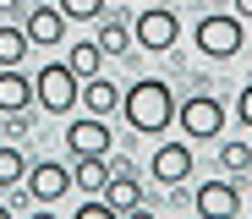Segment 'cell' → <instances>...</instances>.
<instances>
[{
  "label": "cell",
  "instance_id": "1",
  "mask_svg": "<svg viewBox=\"0 0 252 219\" xmlns=\"http://www.w3.org/2000/svg\"><path fill=\"white\" fill-rule=\"evenodd\" d=\"M121 115L132 131H143V137H154V131H170L176 121V94L164 77H137L132 88H121Z\"/></svg>",
  "mask_w": 252,
  "mask_h": 219
},
{
  "label": "cell",
  "instance_id": "2",
  "mask_svg": "<svg viewBox=\"0 0 252 219\" xmlns=\"http://www.w3.org/2000/svg\"><path fill=\"white\" fill-rule=\"evenodd\" d=\"M77 71L66 66V61H44L38 66V77H33V104L44 110V115H71L77 110Z\"/></svg>",
  "mask_w": 252,
  "mask_h": 219
},
{
  "label": "cell",
  "instance_id": "3",
  "mask_svg": "<svg viewBox=\"0 0 252 219\" xmlns=\"http://www.w3.org/2000/svg\"><path fill=\"white\" fill-rule=\"evenodd\" d=\"M192 44L208 55V61H230V55H241V44H247V28H241V17L230 11H208V17H197V28H192Z\"/></svg>",
  "mask_w": 252,
  "mask_h": 219
},
{
  "label": "cell",
  "instance_id": "4",
  "mask_svg": "<svg viewBox=\"0 0 252 219\" xmlns=\"http://www.w3.org/2000/svg\"><path fill=\"white\" fill-rule=\"evenodd\" d=\"M132 44L148 50V55H170L181 44V17L170 6H143L137 11V28H132Z\"/></svg>",
  "mask_w": 252,
  "mask_h": 219
},
{
  "label": "cell",
  "instance_id": "5",
  "mask_svg": "<svg viewBox=\"0 0 252 219\" xmlns=\"http://www.w3.org/2000/svg\"><path fill=\"white\" fill-rule=\"evenodd\" d=\"M176 121L187 131V143H214L220 131H225V104L214 94H192V99L176 104Z\"/></svg>",
  "mask_w": 252,
  "mask_h": 219
},
{
  "label": "cell",
  "instance_id": "6",
  "mask_svg": "<svg viewBox=\"0 0 252 219\" xmlns=\"http://www.w3.org/2000/svg\"><path fill=\"white\" fill-rule=\"evenodd\" d=\"M22 187H28L33 203L50 208V203H61V197L71 192V170H66L61 159H38V164H28V181H22Z\"/></svg>",
  "mask_w": 252,
  "mask_h": 219
},
{
  "label": "cell",
  "instance_id": "7",
  "mask_svg": "<svg viewBox=\"0 0 252 219\" xmlns=\"http://www.w3.org/2000/svg\"><path fill=\"white\" fill-rule=\"evenodd\" d=\"M192 208H197L203 219H236V214H241V192H236L230 175H220V181H203V187H197Z\"/></svg>",
  "mask_w": 252,
  "mask_h": 219
},
{
  "label": "cell",
  "instance_id": "8",
  "mask_svg": "<svg viewBox=\"0 0 252 219\" xmlns=\"http://www.w3.org/2000/svg\"><path fill=\"white\" fill-rule=\"evenodd\" d=\"M66 148H71V159L77 154H110L115 148V131L104 126V115H77L66 126Z\"/></svg>",
  "mask_w": 252,
  "mask_h": 219
},
{
  "label": "cell",
  "instance_id": "9",
  "mask_svg": "<svg viewBox=\"0 0 252 219\" xmlns=\"http://www.w3.org/2000/svg\"><path fill=\"white\" fill-rule=\"evenodd\" d=\"M148 175H154L159 187H181L187 175H192V148L187 143H159L154 159H148Z\"/></svg>",
  "mask_w": 252,
  "mask_h": 219
},
{
  "label": "cell",
  "instance_id": "10",
  "mask_svg": "<svg viewBox=\"0 0 252 219\" xmlns=\"http://www.w3.org/2000/svg\"><path fill=\"white\" fill-rule=\"evenodd\" d=\"M77 104L88 110V115H104V121H110V115L121 110V88H115L110 77H99V71H94V77H82V88H77Z\"/></svg>",
  "mask_w": 252,
  "mask_h": 219
},
{
  "label": "cell",
  "instance_id": "11",
  "mask_svg": "<svg viewBox=\"0 0 252 219\" xmlns=\"http://www.w3.org/2000/svg\"><path fill=\"white\" fill-rule=\"evenodd\" d=\"M33 104V77L22 66H0V115H17Z\"/></svg>",
  "mask_w": 252,
  "mask_h": 219
},
{
  "label": "cell",
  "instance_id": "12",
  "mask_svg": "<svg viewBox=\"0 0 252 219\" xmlns=\"http://www.w3.org/2000/svg\"><path fill=\"white\" fill-rule=\"evenodd\" d=\"M22 28H28L33 44H61V38H66V11H61V6H33Z\"/></svg>",
  "mask_w": 252,
  "mask_h": 219
},
{
  "label": "cell",
  "instance_id": "13",
  "mask_svg": "<svg viewBox=\"0 0 252 219\" xmlns=\"http://www.w3.org/2000/svg\"><path fill=\"white\" fill-rule=\"evenodd\" d=\"M104 203H110L115 214H137V208H143V187H137V175H132V170H115L110 181H104Z\"/></svg>",
  "mask_w": 252,
  "mask_h": 219
},
{
  "label": "cell",
  "instance_id": "14",
  "mask_svg": "<svg viewBox=\"0 0 252 219\" xmlns=\"http://www.w3.org/2000/svg\"><path fill=\"white\" fill-rule=\"evenodd\" d=\"M71 181H77V187H88V192H104V181H110V159H104V154H77Z\"/></svg>",
  "mask_w": 252,
  "mask_h": 219
},
{
  "label": "cell",
  "instance_id": "15",
  "mask_svg": "<svg viewBox=\"0 0 252 219\" xmlns=\"http://www.w3.org/2000/svg\"><path fill=\"white\" fill-rule=\"evenodd\" d=\"M28 50H33L28 28H11V22H0V66H22V61H28Z\"/></svg>",
  "mask_w": 252,
  "mask_h": 219
},
{
  "label": "cell",
  "instance_id": "16",
  "mask_svg": "<svg viewBox=\"0 0 252 219\" xmlns=\"http://www.w3.org/2000/svg\"><path fill=\"white\" fill-rule=\"evenodd\" d=\"M22 181H28V159H22V148L6 143L0 148V192H17Z\"/></svg>",
  "mask_w": 252,
  "mask_h": 219
},
{
  "label": "cell",
  "instance_id": "17",
  "mask_svg": "<svg viewBox=\"0 0 252 219\" xmlns=\"http://www.w3.org/2000/svg\"><path fill=\"white\" fill-rule=\"evenodd\" d=\"M66 66H71V71H77V82H82V77H94V71L104 66V50H99L94 38H82V44H71V55H66Z\"/></svg>",
  "mask_w": 252,
  "mask_h": 219
},
{
  "label": "cell",
  "instance_id": "18",
  "mask_svg": "<svg viewBox=\"0 0 252 219\" xmlns=\"http://www.w3.org/2000/svg\"><path fill=\"white\" fill-rule=\"evenodd\" d=\"M94 44L104 50V61H110V55H126V50H132V28H126L121 17H110V22L99 28V38H94Z\"/></svg>",
  "mask_w": 252,
  "mask_h": 219
},
{
  "label": "cell",
  "instance_id": "19",
  "mask_svg": "<svg viewBox=\"0 0 252 219\" xmlns=\"http://www.w3.org/2000/svg\"><path fill=\"white\" fill-rule=\"evenodd\" d=\"M220 170H230V175H241V170H252V143H225L220 148Z\"/></svg>",
  "mask_w": 252,
  "mask_h": 219
},
{
  "label": "cell",
  "instance_id": "20",
  "mask_svg": "<svg viewBox=\"0 0 252 219\" xmlns=\"http://www.w3.org/2000/svg\"><path fill=\"white\" fill-rule=\"evenodd\" d=\"M55 6L66 11V22H94V17H104V0H55Z\"/></svg>",
  "mask_w": 252,
  "mask_h": 219
},
{
  "label": "cell",
  "instance_id": "21",
  "mask_svg": "<svg viewBox=\"0 0 252 219\" xmlns=\"http://www.w3.org/2000/svg\"><path fill=\"white\" fill-rule=\"evenodd\" d=\"M236 121H241V126H252V82L241 88V99H236Z\"/></svg>",
  "mask_w": 252,
  "mask_h": 219
},
{
  "label": "cell",
  "instance_id": "22",
  "mask_svg": "<svg viewBox=\"0 0 252 219\" xmlns=\"http://www.w3.org/2000/svg\"><path fill=\"white\" fill-rule=\"evenodd\" d=\"M236 17H241V22H252V0H236Z\"/></svg>",
  "mask_w": 252,
  "mask_h": 219
},
{
  "label": "cell",
  "instance_id": "23",
  "mask_svg": "<svg viewBox=\"0 0 252 219\" xmlns=\"http://www.w3.org/2000/svg\"><path fill=\"white\" fill-rule=\"evenodd\" d=\"M0 219H11V208H6V203H0Z\"/></svg>",
  "mask_w": 252,
  "mask_h": 219
}]
</instances>
